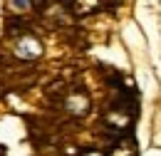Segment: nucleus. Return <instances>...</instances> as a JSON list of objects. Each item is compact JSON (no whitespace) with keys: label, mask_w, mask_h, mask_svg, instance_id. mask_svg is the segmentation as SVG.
I'll return each mask as SVG.
<instances>
[]
</instances>
